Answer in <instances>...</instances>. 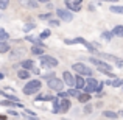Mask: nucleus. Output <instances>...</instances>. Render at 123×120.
<instances>
[{
	"label": "nucleus",
	"mask_w": 123,
	"mask_h": 120,
	"mask_svg": "<svg viewBox=\"0 0 123 120\" xmlns=\"http://www.w3.org/2000/svg\"><path fill=\"white\" fill-rule=\"evenodd\" d=\"M122 87H123V86H122Z\"/></svg>",
	"instance_id": "nucleus-50"
},
{
	"label": "nucleus",
	"mask_w": 123,
	"mask_h": 120,
	"mask_svg": "<svg viewBox=\"0 0 123 120\" xmlns=\"http://www.w3.org/2000/svg\"><path fill=\"white\" fill-rule=\"evenodd\" d=\"M98 56L101 58V59H109V61H114L115 63V66L117 67H123V59L122 58H118V56H114V55H108V53H101V51H98Z\"/></svg>",
	"instance_id": "nucleus-7"
},
{
	"label": "nucleus",
	"mask_w": 123,
	"mask_h": 120,
	"mask_svg": "<svg viewBox=\"0 0 123 120\" xmlns=\"http://www.w3.org/2000/svg\"><path fill=\"white\" fill-rule=\"evenodd\" d=\"M17 76H19L20 80H30L31 73H30V70H28V69H24V67H22V69L17 72Z\"/></svg>",
	"instance_id": "nucleus-20"
},
{
	"label": "nucleus",
	"mask_w": 123,
	"mask_h": 120,
	"mask_svg": "<svg viewBox=\"0 0 123 120\" xmlns=\"http://www.w3.org/2000/svg\"><path fill=\"white\" fill-rule=\"evenodd\" d=\"M123 86V80L120 78H112V87H120Z\"/></svg>",
	"instance_id": "nucleus-31"
},
{
	"label": "nucleus",
	"mask_w": 123,
	"mask_h": 120,
	"mask_svg": "<svg viewBox=\"0 0 123 120\" xmlns=\"http://www.w3.org/2000/svg\"><path fill=\"white\" fill-rule=\"evenodd\" d=\"M64 42H66L67 45H72V44H75V42H73V39H64Z\"/></svg>",
	"instance_id": "nucleus-43"
},
{
	"label": "nucleus",
	"mask_w": 123,
	"mask_h": 120,
	"mask_svg": "<svg viewBox=\"0 0 123 120\" xmlns=\"http://www.w3.org/2000/svg\"><path fill=\"white\" fill-rule=\"evenodd\" d=\"M25 41L31 42V44H39V45H44V47H47V45L42 42V39H41L39 36H31V34H27V36H25Z\"/></svg>",
	"instance_id": "nucleus-16"
},
{
	"label": "nucleus",
	"mask_w": 123,
	"mask_h": 120,
	"mask_svg": "<svg viewBox=\"0 0 123 120\" xmlns=\"http://www.w3.org/2000/svg\"><path fill=\"white\" fill-rule=\"evenodd\" d=\"M50 0H39V3H48Z\"/></svg>",
	"instance_id": "nucleus-46"
},
{
	"label": "nucleus",
	"mask_w": 123,
	"mask_h": 120,
	"mask_svg": "<svg viewBox=\"0 0 123 120\" xmlns=\"http://www.w3.org/2000/svg\"><path fill=\"white\" fill-rule=\"evenodd\" d=\"M25 114L31 115V117H36V112H34V111H31V109H25Z\"/></svg>",
	"instance_id": "nucleus-40"
},
{
	"label": "nucleus",
	"mask_w": 123,
	"mask_h": 120,
	"mask_svg": "<svg viewBox=\"0 0 123 120\" xmlns=\"http://www.w3.org/2000/svg\"><path fill=\"white\" fill-rule=\"evenodd\" d=\"M87 9H89V11H93V9H95V6H93V5H89V6H87Z\"/></svg>",
	"instance_id": "nucleus-45"
},
{
	"label": "nucleus",
	"mask_w": 123,
	"mask_h": 120,
	"mask_svg": "<svg viewBox=\"0 0 123 120\" xmlns=\"http://www.w3.org/2000/svg\"><path fill=\"white\" fill-rule=\"evenodd\" d=\"M72 69L75 70L76 73H80V75L92 76V69H90V67H87L86 64H83V63H75V64L72 66Z\"/></svg>",
	"instance_id": "nucleus-4"
},
{
	"label": "nucleus",
	"mask_w": 123,
	"mask_h": 120,
	"mask_svg": "<svg viewBox=\"0 0 123 120\" xmlns=\"http://www.w3.org/2000/svg\"><path fill=\"white\" fill-rule=\"evenodd\" d=\"M9 50H11V47H9L8 42L0 41V53H9Z\"/></svg>",
	"instance_id": "nucleus-22"
},
{
	"label": "nucleus",
	"mask_w": 123,
	"mask_h": 120,
	"mask_svg": "<svg viewBox=\"0 0 123 120\" xmlns=\"http://www.w3.org/2000/svg\"><path fill=\"white\" fill-rule=\"evenodd\" d=\"M70 106H72V103H70L69 97L67 98H62L61 100V112H67L70 109Z\"/></svg>",
	"instance_id": "nucleus-19"
},
{
	"label": "nucleus",
	"mask_w": 123,
	"mask_h": 120,
	"mask_svg": "<svg viewBox=\"0 0 123 120\" xmlns=\"http://www.w3.org/2000/svg\"><path fill=\"white\" fill-rule=\"evenodd\" d=\"M118 115H120V117H123V111H120V114H118Z\"/></svg>",
	"instance_id": "nucleus-48"
},
{
	"label": "nucleus",
	"mask_w": 123,
	"mask_h": 120,
	"mask_svg": "<svg viewBox=\"0 0 123 120\" xmlns=\"http://www.w3.org/2000/svg\"><path fill=\"white\" fill-rule=\"evenodd\" d=\"M64 80H59L56 78V76H53V78L47 80V86L50 87L51 90H55V92H59V90H64Z\"/></svg>",
	"instance_id": "nucleus-3"
},
{
	"label": "nucleus",
	"mask_w": 123,
	"mask_h": 120,
	"mask_svg": "<svg viewBox=\"0 0 123 120\" xmlns=\"http://www.w3.org/2000/svg\"><path fill=\"white\" fill-rule=\"evenodd\" d=\"M39 61H41V66L42 67H47V69H55V67L59 64V61H58L56 58L50 56V55H41Z\"/></svg>",
	"instance_id": "nucleus-2"
},
{
	"label": "nucleus",
	"mask_w": 123,
	"mask_h": 120,
	"mask_svg": "<svg viewBox=\"0 0 123 120\" xmlns=\"http://www.w3.org/2000/svg\"><path fill=\"white\" fill-rule=\"evenodd\" d=\"M76 98H78V101H80V103H89V101H90V98H92V95H90L89 92H81L78 97H76Z\"/></svg>",
	"instance_id": "nucleus-18"
},
{
	"label": "nucleus",
	"mask_w": 123,
	"mask_h": 120,
	"mask_svg": "<svg viewBox=\"0 0 123 120\" xmlns=\"http://www.w3.org/2000/svg\"><path fill=\"white\" fill-rule=\"evenodd\" d=\"M89 61L93 64V66H97V69L100 70L101 73H105V72H108V70H112V67H111V64H108L106 61H101V59H97V58H89Z\"/></svg>",
	"instance_id": "nucleus-5"
},
{
	"label": "nucleus",
	"mask_w": 123,
	"mask_h": 120,
	"mask_svg": "<svg viewBox=\"0 0 123 120\" xmlns=\"http://www.w3.org/2000/svg\"><path fill=\"white\" fill-rule=\"evenodd\" d=\"M111 11L114 13V14H123V6H122V5H117V3H114V5L111 6Z\"/></svg>",
	"instance_id": "nucleus-25"
},
{
	"label": "nucleus",
	"mask_w": 123,
	"mask_h": 120,
	"mask_svg": "<svg viewBox=\"0 0 123 120\" xmlns=\"http://www.w3.org/2000/svg\"><path fill=\"white\" fill-rule=\"evenodd\" d=\"M84 86H86V80H84V75H76L75 76V87H78V89H84Z\"/></svg>",
	"instance_id": "nucleus-17"
},
{
	"label": "nucleus",
	"mask_w": 123,
	"mask_h": 120,
	"mask_svg": "<svg viewBox=\"0 0 123 120\" xmlns=\"http://www.w3.org/2000/svg\"><path fill=\"white\" fill-rule=\"evenodd\" d=\"M20 66L24 67V69H28V70H31L34 67V63L31 59H22L20 61Z\"/></svg>",
	"instance_id": "nucleus-21"
},
{
	"label": "nucleus",
	"mask_w": 123,
	"mask_h": 120,
	"mask_svg": "<svg viewBox=\"0 0 123 120\" xmlns=\"http://www.w3.org/2000/svg\"><path fill=\"white\" fill-rule=\"evenodd\" d=\"M31 72H33L34 75H39V73H41V70L37 69V67H33V69H31Z\"/></svg>",
	"instance_id": "nucleus-42"
},
{
	"label": "nucleus",
	"mask_w": 123,
	"mask_h": 120,
	"mask_svg": "<svg viewBox=\"0 0 123 120\" xmlns=\"http://www.w3.org/2000/svg\"><path fill=\"white\" fill-rule=\"evenodd\" d=\"M55 97L53 95H44V94H39V95L36 97V101H51Z\"/></svg>",
	"instance_id": "nucleus-24"
},
{
	"label": "nucleus",
	"mask_w": 123,
	"mask_h": 120,
	"mask_svg": "<svg viewBox=\"0 0 123 120\" xmlns=\"http://www.w3.org/2000/svg\"><path fill=\"white\" fill-rule=\"evenodd\" d=\"M3 78H5V75H3V73L0 72V80H3Z\"/></svg>",
	"instance_id": "nucleus-47"
},
{
	"label": "nucleus",
	"mask_w": 123,
	"mask_h": 120,
	"mask_svg": "<svg viewBox=\"0 0 123 120\" xmlns=\"http://www.w3.org/2000/svg\"><path fill=\"white\" fill-rule=\"evenodd\" d=\"M34 27H36V24H33V22H28L27 25H24V31H25V33H28V31H31Z\"/></svg>",
	"instance_id": "nucleus-32"
},
{
	"label": "nucleus",
	"mask_w": 123,
	"mask_h": 120,
	"mask_svg": "<svg viewBox=\"0 0 123 120\" xmlns=\"http://www.w3.org/2000/svg\"><path fill=\"white\" fill-rule=\"evenodd\" d=\"M45 48H47V47H44V45L33 44V47H31V53H33V55H36V56H41V55H44Z\"/></svg>",
	"instance_id": "nucleus-14"
},
{
	"label": "nucleus",
	"mask_w": 123,
	"mask_h": 120,
	"mask_svg": "<svg viewBox=\"0 0 123 120\" xmlns=\"http://www.w3.org/2000/svg\"><path fill=\"white\" fill-rule=\"evenodd\" d=\"M80 90H81V89H78V87H75V86H73V87H70V89L67 90V92H69V97H78L80 94H81Z\"/></svg>",
	"instance_id": "nucleus-26"
},
{
	"label": "nucleus",
	"mask_w": 123,
	"mask_h": 120,
	"mask_svg": "<svg viewBox=\"0 0 123 120\" xmlns=\"http://www.w3.org/2000/svg\"><path fill=\"white\" fill-rule=\"evenodd\" d=\"M2 106H6V108H22V103L6 98V100H3V101H2Z\"/></svg>",
	"instance_id": "nucleus-13"
},
{
	"label": "nucleus",
	"mask_w": 123,
	"mask_h": 120,
	"mask_svg": "<svg viewBox=\"0 0 123 120\" xmlns=\"http://www.w3.org/2000/svg\"><path fill=\"white\" fill-rule=\"evenodd\" d=\"M103 115L108 119H117V114L114 111H103Z\"/></svg>",
	"instance_id": "nucleus-30"
},
{
	"label": "nucleus",
	"mask_w": 123,
	"mask_h": 120,
	"mask_svg": "<svg viewBox=\"0 0 123 120\" xmlns=\"http://www.w3.org/2000/svg\"><path fill=\"white\" fill-rule=\"evenodd\" d=\"M58 95H59L61 98H67V97H69V92H66V90H59Z\"/></svg>",
	"instance_id": "nucleus-37"
},
{
	"label": "nucleus",
	"mask_w": 123,
	"mask_h": 120,
	"mask_svg": "<svg viewBox=\"0 0 123 120\" xmlns=\"http://www.w3.org/2000/svg\"><path fill=\"white\" fill-rule=\"evenodd\" d=\"M62 80H64V83H66V86H70V87L75 86V76H73L70 72H64L62 73Z\"/></svg>",
	"instance_id": "nucleus-12"
},
{
	"label": "nucleus",
	"mask_w": 123,
	"mask_h": 120,
	"mask_svg": "<svg viewBox=\"0 0 123 120\" xmlns=\"http://www.w3.org/2000/svg\"><path fill=\"white\" fill-rule=\"evenodd\" d=\"M61 100H62V98H61L59 95L55 97V98L51 100V103H53V112H55V114H59V112H61Z\"/></svg>",
	"instance_id": "nucleus-15"
},
{
	"label": "nucleus",
	"mask_w": 123,
	"mask_h": 120,
	"mask_svg": "<svg viewBox=\"0 0 123 120\" xmlns=\"http://www.w3.org/2000/svg\"><path fill=\"white\" fill-rule=\"evenodd\" d=\"M9 6V0H0V11L6 9Z\"/></svg>",
	"instance_id": "nucleus-34"
},
{
	"label": "nucleus",
	"mask_w": 123,
	"mask_h": 120,
	"mask_svg": "<svg viewBox=\"0 0 123 120\" xmlns=\"http://www.w3.org/2000/svg\"><path fill=\"white\" fill-rule=\"evenodd\" d=\"M0 119H2V120H3V119H5V115H0Z\"/></svg>",
	"instance_id": "nucleus-49"
},
{
	"label": "nucleus",
	"mask_w": 123,
	"mask_h": 120,
	"mask_svg": "<svg viewBox=\"0 0 123 120\" xmlns=\"http://www.w3.org/2000/svg\"><path fill=\"white\" fill-rule=\"evenodd\" d=\"M24 55L25 51L22 50V48H14V50H9V58H11V61H19V59H24Z\"/></svg>",
	"instance_id": "nucleus-10"
},
{
	"label": "nucleus",
	"mask_w": 123,
	"mask_h": 120,
	"mask_svg": "<svg viewBox=\"0 0 123 120\" xmlns=\"http://www.w3.org/2000/svg\"><path fill=\"white\" fill-rule=\"evenodd\" d=\"M61 20V19H59ZM58 20V19H50V20H48V25H50V27H58V25H61V22Z\"/></svg>",
	"instance_id": "nucleus-35"
},
{
	"label": "nucleus",
	"mask_w": 123,
	"mask_h": 120,
	"mask_svg": "<svg viewBox=\"0 0 123 120\" xmlns=\"http://www.w3.org/2000/svg\"><path fill=\"white\" fill-rule=\"evenodd\" d=\"M97 86H98V81L95 78H92V76H89V78L86 80V86H84V92H97Z\"/></svg>",
	"instance_id": "nucleus-8"
},
{
	"label": "nucleus",
	"mask_w": 123,
	"mask_h": 120,
	"mask_svg": "<svg viewBox=\"0 0 123 120\" xmlns=\"http://www.w3.org/2000/svg\"><path fill=\"white\" fill-rule=\"evenodd\" d=\"M105 84H106V81H101V83H98V86H97V92H101V90H103V86H105Z\"/></svg>",
	"instance_id": "nucleus-38"
},
{
	"label": "nucleus",
	"mask_w": 123,
	"mask_h": 120,
	"mask_svg": "<svg viewBox=\"0 0 123 120\" xmlns=\"http://www.w3.org/2000/svg\"><path fill=\"white\" fill-rule=\"evenodd\" d=\"M50 34H51V30H50V28H45V30L39 34V38L44 41V39H47V38H50Z\"/></svg>",
	"instance_id": "nucleus-28"
},
{
	"label": "nucleus",
	"mask_w": 123,
	"mask_h": 120,
	"mask_svg": "<svg viewBox=\"0 0 123 120\" xmlns=\"http://www.w3.org/2000/svg\"><path fill=\"white\" fill-rule=\"evenodd\" d=\"M66 2V6L73 13H78L81 11V5H83V0H64Z\"/></svg>",
	"instance_id": "nucleus-9"
},
{
	"label": "nucleus",
	"mask_w": 123,
	"mask_h": 120,
	"mask_svg": "<svg viewBox=\"0 0 123 120\" xmlns=\"http://www.w3.org/2000/svg\"><path fill=\"white\" fill-rule=\"evenodd\" d=\"M19 5L24 6V8H31V9H36L39 6V0H17Z\"/></svg>",
	"instance_id": "nucleus-11"
},
{
	"label": "nucleus",
	"mask_w": 123,
	"mask_h": 120,
	"mask_svg": "<svg viewBox=\"0 0 123 120\" xmlns=\"http://www.w3.org/2000/svg\"><path fill=\"white\" fill-rule=\"evenodd\" d=\"M8 115H14V117H17V111H14V108H9L8 109Z\"/></svg>",
	"instance_id": "nucleus-39"
},
{
	"label": "nucleus",
	"mask_w": 123,
	"mask_h": 120,
	"mask_svg": "<svg viewBox=\"0 0 123 120\" xmlns=\"http://www.w3.org/2000/svg\"><path fill=\"white\" fill-rule=\"evenodd\" d=\"M112 36H114V33H112V31H103V33H101V38L105 41H111Z\"/></svg>",
	"instance_id": "nucleus-29"
},
{
	"label": "nucleus",
	"mask_w": 123,
	"mask_h": 120,
	"mask_svg": "<svg viewBox=\"0 0 123 120\" xmlns=\"http://www.w3.org/2000/svg\"><path fill=\"white\" fill-rule=\"evenodd\" d=\"M9 39V34L5 28H0V41H8Z\"/></svg>",
	"instance_id": "nucleus-27"
},
{
	"label": "nucleus",
	"mask_w": 123,
	"mask_h": 120,
	"mask_svg": "<svg viewBox=\"0 0 123 120\" xmlns=\"http://www.w3.org/2000/svg\"><path fill=\"white\" fill-rule=\"evenodd\" d=\"M55 13H56L58 19H61V20H64V22H72L73 20V14H72L73 11H70L69 8H67V9L59 8V9H56Z\"/></svg>",
	"instance_id": "nucleus-6"
},
{
	"label": "nucleus",
	"mask_w": 123,
	"mask_h": 120,
	"mask_svg": "<svg viewBox=\"0 0 123 120\" xmlns=\"http://www.w3.org/2000/svg\"><path fill=\"white\" fill-rule=\"evenodd\" d=\"M51 16H53V13L48 11V13H45V14H39V19L41 20H47V19H51Z\"/></svg>",
	"instance_id": "nucleus-33"
},
{
	"label": "nucleus",
	"mask_w": 123,
	"mask_h": 120,
	"mask_svg": "<svg viewBox=\"0 0 123 120\" xmlns=\"http://www.w3.org/2000/svg\"><path fill=\"white\" fill-rule=\"evenodd\" d=\"M83 112H84V114H90V112H92V106L86 105V106H84V109H83Z\"/></svg>",
	"instance_id": "nucleus-36"
},
{
	"label": "nucleus",
	"mask_w": 123,
	"mask_h": 120,
	"mask_svg": "<svg viewBox=\"0 0 123 120\" xmlns=\"http://www.w3.org/2000/svg\"><path fill=\"white\" fill-rule=\"evenodd\" d=\"M101 2H109V3H117L118 0H101Z\"/></svg>",
	"instance_id": "nucleus-44"
},
{
	"label": "nucleus",
	"mask_w": 123,
	"mask_h": 120,
	"mask_svg": "<svg viewBox=\"0 0 123 120\" xmlns=\"http://www.w3.org/2000/svg\"><path fill=\"white\" fill-rule=\"evenodd\" d=\"M41 87H42L41 80H28L27 84H25V87L22 90H24L25 95H34V94L41 92Z\"/></svg>",
	"instance_id": "nucleus-1"
},
{
	"label": "nucleus",
	"mask_w": 123,
	"mask_h": 120,
	"mask_svg": "<svg viewBox=\"0 0 123 120\" xmlns=\"http://www.w3.org/2000/svg\"><path fill=\"white\" fill-rule=\"evenodd\" d=\"M55 76V73L51 72V73H44V76H42V78H45V80H50V78H53Z\"/></svg>",
	"instance_id": "nucleus-41"
},
{
	"label": "nucleus",
	"mask_w": 123,
	"mask_h": 120,
	"mask_svg": "<svg viewBox=\"0 0 123 120\" xmlns=\"http://www.w3.org/2000/svg\"><path fill=\"white\" fill-rule=\"evenodd\" d=\"M112 33L117 38H123V25H115V27L112 28Z\"/></svg>",
	"instance_id": "nucleus-23"
}]
</instances>
